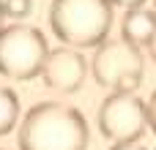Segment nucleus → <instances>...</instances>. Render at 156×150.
Segmentation results:
<instances>
[{"label": "nucleus", "instance_id": "nucleus-7", "mask_svg": "<svg viewBox=\"0 0 156 150\" xmlns=\"http://www.w3.org/2000/svg\"><path fill=\"white\" fill-rule=\"evenodd\" d=\"M154 33H156V11L145 8V5L126 8L123 25H121V36H123V38H129V41L145 46Z\"/></svg>", "mask_w": 156, "mask_h": 150}, {"label": "nucleus", "instance_id": "nucleus-15", "mask_svg": "<svg viewBox=\"0 0 156 150\" xmlns=\"http://www.w3.org/2000/svg\"><path fill=\"white\" fill-rule=\"evenodd\" d=\"M154 5H156V0H154Z\"/></svg>", "mask_w": 156, "mask_h": 150}, {"label": "nucleus", "instance_id": "nucleus-1", "mask_svg": "<svg viewBox=\"0 0 156 150\" xmlns=\"http://www.w3.org/2000/svg\"><path fill=\"white\" fill-rule=\"evenodd\" d=\"M19 150H88L85 115L60 101H41L19 123Z\"/></svg>", "mask_w": 156, "mask_h": 150}, {"label": "nucleus", "instance_id": "nucleus-3", "mask_svg": "<svg viewBox=\"0 0 156 150\" xmlns=\"http://www.w3.org/2000/svg\"><path fill=\"white\" fill-rule=\"evenodd\" d=\"M143 68H145V57L140 52V44L123 36L104 38L90 57V74L96 85L110 90L134 93L143 82Z\"/></svg>", "mask_w": 156, "mask_h": 150}, {"label": "nucleus", "instance_id": "nucleus-16", "mask_svg": "<svg viewBox=\"0 0 156 150\" xmlns=\"http://www.w3.org/2000/svg\"><path fill=\"white\" fill-rule=\"evenodd\" d=\"M0 150H5V148H0Z\"/></svg>", "mask_w": 156, "mask_h": 150}, {"label": "nucleus", "instance_id": "nucleus-9", "mask_svg": "<svg viewBox=\"0 0 156 150\" xmlns=\"http://www.w3.org/2000/svg\"><path fill=\"white\" fill-rule=\"evenodd\" d=\"M3 5V14L5 16H14V19H25L33 8V0H0Z\"/></svg>", "mask_w": 156, "mask_h": 150}, {"label": "nucleus", "instance_id": "nucleus-2", "mask_svg": "<svg viewBox=\"0 0 156 150\" xmlns=\"http://www.w3.org/2000/svg\"><path fill=\"white\" fill-rule=\"evenodd\" d=\"M112 25V0H52L49 27L69 46H99Z\"/></svg>", "mask_w": 156, "mask_h": 150}, {"label": "nucleus", "instance_id": "nucleus-13", "mask_svg": "<svg viewBox=\"0 0 156 150\" xmlns=\"http://www.w3.org/2000/svg\"><path fill=\"white\" fill-rule=\"evenodd\" d=\"M145 49H148V57H151V60H154V63H156V33H154V36H151V41L145 44Z\"/></svg>", "mask_w": 156, "mask_h": 150}, {"label": "nucleus", "instance_id": "nucleus-6", "mask_svg": "<svg viewBox=\"0 0 156 150\" xmlns=\"http://www.w3.org/2000/svg\"><path fill=\"white\" fill-rule=\"evenodd\" d=\"M85 74H88V63L74 46L52 49L41 68L44 85L58 93H77L85 82Z\"/></svg>", "mask_w": 156, "mask_h": 150}, {"label": "nucleus", "instance_id": "nucleus-11", "mask_svg": "<svg viewBox=\"0 0 156 150\" xmlns=\"http://www.w3.org/2000/svg\"><path fill=\"white\" fill-rule=\"evenodd\" d=\"M110 150H145L143 145H137V142H112V148Z\"/></svg>", "mask_w": 156, "mask_h": 150}, {"label": "nucleus", "instance_id": "nucleus-14", "mask_svg": "<svg viewBox=\"0 0 156 150\" xmlns=\"http://www.w3.org/2000/svg\"><path fill=\"white\" fill-rule=\"evenodd\" d=\"M3 16H5V14H3V5H0V30H3Z\"/></svg>", "mask_w": 156, "mask_h": 150}, {"label": "nucleus", "instance_id": "nucleus-12", "mask_svg": "<svg viewBox=\"0 0 156 150\" xmlns=\"http://www.w3.org/2000/svg\"><path fill=\"white\" fill-rule=\"evenodd\" d=\"M112 5H121V8H134V5H145V0H112Z\"/></svg>", "mask_w": 156, "mask_h": 150}, {"label": "nucleus", "instance_id": "nucleus-8", "mask_svg": "<svg viewBox=\"0 0 156 150\" xmlns=\"http://www.w3.org/2000/svg\"><path fill=\"white\" fill-rule=\"evenodd\" d=\"M19 120V98L11 87L0 85V137H5Z\"/></svg>", "mask_w": 156, "mask_h": 150}, {"label": "nucleus", "instance_id": "nucleus-4", "mask_svg": "<svg viewBox=\"0 0 156 150\" xmlns=\"http://www.w3.org/2000/svg\"><path fill=\"white\" fill-rule=\"evenodd\" d=\"M47 55H49V46L38 27L11 25L0 30V77L16 79V82L41 77Z\"/></svg>", "mask_w": 156, "mask_h": 150}, {"label": "nucleus", "instance_id": "nucleus-5", "mask_svg": "<svg viewBox=\"0 0 156 150\" xmlns=\"http://www.w3.org/2000/svg\"><path fill=\"white\" fill-rule=\"evenodd\" d=\"M148 128V104L134 93L112 90L99 107V131L110 142H137Z\"/></svg>", "mask_w": 156, "mask_h": 150}, {"label": "nucleus", "instance_id": "nucleus-10", "mask_svg": "<svg viewBox=\"0 0 156 150\" xmlns=\"http://www.w3.org/2000/svg\"><path fill=\"white\" fill-rule=\"evenodd\" d=\"M148 128L156 134V90L151 93V98H148Z\"/></svg>", "mask_w": 156, "mask_h": 150}]
</instances>
